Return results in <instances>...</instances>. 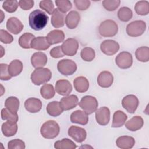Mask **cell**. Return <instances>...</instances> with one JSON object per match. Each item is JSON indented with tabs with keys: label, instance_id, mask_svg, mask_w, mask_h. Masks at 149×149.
I'll use <instances>...</instances> for the list:
<instances>
[{
	"label": "cell",
	"instance_id": "obj_1",
	"mask_svg": "<svg viewBox=\"0 0 149 149\" xmlns=\"http://www.w3.org/2000/svg\"><path fill=\"white\" fill-rule=\"evenodd\" d=\"M48 19V16L44 12L39 9L34 10L29 15V26L36 31L41 30L46 26Z\"/></svg>",
	"mask_w": 149,
	"mask_h": 149
},
{
	"label": "cell",
	"instance_id": "obj_2",
	"mask_svg": "<svg viewBox=\"0 0 149 149\" xmlns=\"http://www.w3.org/2000/svg\"><path fill=\"white\" fill-rule=\"evenodd\" d=\"M59 126L55 120H48L44 122L40 129L41 136L48 139L55 138L59 134Z\"/></svg>",
	"mask_w": 149,
	"mask_h": 149
},
{
	"label": "cell",
	"instance_id": "obj_3",
	"mask_svg": "<svg viewBox=\"0 0 149 149\" xmlns=\"http://www.w3.org/2000/svg\"><path fill=\"white\" fill-rule=\"evenodd\" d=\"M52 77L51 71L48 68H36L31 74V80L35 85L40 86L50 80Z\"/></svg>",
	"mask_w": 149,
	"mask_h": 149
},
{
	"label": "cell",
	"instance_id": "obj_4",
	"mask_svg": "<svg viewBox=\"0 0 149 149\" xmlns=\"http://www.w3.org/2000/svg\"><path fill=\"white\" fill-rule=\"evenodd\" d=\"M118 31L116 23L111 19H108L101 23L98 27L99 34L104 37H111L115 36Z\"/></svg>",
	"mask_w": 149,
	"mask_h": 149
},
{
	"label": "cell",
	"instance_id": "obj_5",
	"mask_svg": "<svg viewBox=\"0 0 149 149\" xmlns=\"http://www.w3.org/2000/svg\"><path fill=\"white\" fill-rule=\"evenodd\" d=\"M80 107L88 115L95 112L97 109L98 103L97 99L91 95H86L82 97L79 103Z\"/></svg>",
	"mask_w": 149,
	"mask_h": 149
},
{
	"label": "cell",
	"instance_id": "obj_6",
	"mask_svg": "<svg viewBox=\"0 0 149 149\" xmlns=\"http://www.w3.org/2000/svg\"><path fill=\"white\" fill-rule=\"evenodd\" d=\"M146 29V22L143 20H135L126 26V33L130 37H139L142 35Z\"/></svg>",
	"mask_w": 149,
	"mask_h": 149
},
{
	"label": "cell",
	"instance_id": "obj_7",
	"mask_svg": "<svg viewBox=\"0 0 149 149\" xmlns=\"http://www.w3.org/2000/svg\"><path fill=\"white\" fill-rule=\"evenodd\" d=\"M57 69L59 73L65 76L73 74L77 70L76 63L71 59H63L57 64Z\"/></svg>",
	"mask_w": 149,
	"mask_h": 149
},
{
	"label": "cell",
	"instance_id": "obj_8",
	"mask_svg": "<svg viewBox=\"0 0 149 149\" xmlns=\"http://www.w3.org/2000/svg\"><path fill=\"white\" fill-rule=\"evenodd\" d=\"M115 63L121 69H128L132 66L133 63L132 55L127 51L121 52L116 56Z\"/></svg>",
	"mask_w": 149,
	"mask_h": 149
},
{
	"label": "cell",
	"instance_id": "obj_9",
	"mask_svg": "<svg viewBox=\"0 0 149 149\" xmlns=\"http://www.w3.org/2000/svg\"><path fill=\"white\" fill-rule=\"evenodd\" d=\"M61 47L65 55L72 56L77 53L79 48V42L76 39L69 38L63 41Z\"/></svg>",
	"mask_w": 149,
	"mask_h": 149
},
{
	"label": "cell",
	"instance_id": "obj_10",
	"mask_svg": "<svg viewBox=\"0 0 149 149\" xmlns=\"http://www.w3.org/2000/svg\"><path fill=\"white\" fill-rule=\"evenodd\" d=\"M122 105L129 113H134L139 106V100L134 95H127L123 98Z\"/></svg>",
	"mask_w": 149,
	"mask_h": 149
},
{
	"label": "cell",
	"instance_id": "obj_11",
	"mask_svg": "<svg viewBox=\"0 0 149 149\" xmlns=\"http://www.w3.org/2000/svg\"><path fill=\"white\" fill-rule=\"evenodd\" d=\"M101 51L107 55H113L119 49V44L116 41L112 40H104L100 45Z\"/></svg>",
	"mask_w": 149,
	"mask_h": 149
},
{
	"label": "cell",
	"instance_id": "obj_12",
	"mask_svg": "<svg viewBox=\"0 0 149 149\" xmlns=\"http://www.w3.org/2000/svg\"><path fill=\"white\" fill-rule=\"evenodd\" d=\"M68 135L77 143H81L85 140L87 133L84 129L76 126H71L68 132Z\"/></svg>",
	"mask_w": 149,
	"mask_h": 149
},
{
	"label": "cell",
	"instance_id": "obj_13",
	"mask_svg": "<svg viewBox=\"0 0 149 149\" xmlns=\"http://www.w3.org/2000/svg\"><path fill=\"white\" fill-rule=\"evenodd\" d=\"M95 119L97 122L101 125H107L110 120V111L108 107H102L95 111Z\"/></svg>",
	"mask_w": 149,
	"mask_h": 149
},
{
	"label": "cell",
	"instance_id": "obj_14",
	"mask_svg": "<svg viewBox=\"0 0 149 149\" xmlns=\"http://www.w3.org/2000/svg\"><path fill=\"white\" fill-rule=\"evenodd\" d=\"M59 102L63 110L68 111L75 108L78 105L79 99L76 95H68L62 98Z\"/></svg>",
	"mask_w": 149,
	"mask_h": 149
},
{
	"label": "cell",
	"instance_id": "obj_15",
	"mask_svg": "<svg viewBox=\"0 0 149 149\" xmlns=\"http://www.w3.org/2000/svg\"><path fill=\"white\" fill-rule=\"evenodd\" d=\"M23 27V24L21 21L17 17H12L7 20L6 29L10 33L13 34L20 33L22 31Z\"/></svg>",
	"mask_w": 149,
	"mask_h": 149
},
{
	"label": "cell",
	"instance_id": "obj_16",
	"mask_svg": "<svg viewBox=\"0 0 149 149\" xmlns=\"http://www.w3.org/2000/svg\"><path fill=\"white\" fill-rule=\"evenodd\" d=\"M113 82V74L109 71H102L98 76V84L102 88L109 87L112 86Z\"/></svg>",
	"mask_w": 149,
	"mask_h": 149
},
{
	"label": "cell",
	"instance_id": "obj_17",
	"mask_svg": "<svg viewBox=\"0 0 149 149\" xmlns=\"http://www.w3.org/2000/svg\"><path fill=\"white\" fill-rule=\"evenodd\" d=\"M55 90L58 94L66 96L72 91V86L67 80H59L55 83Z\"/></svg>",
	"mask_w": 149,
	"mask_h": 149
},
{
	"label": "cell",
	"instance_id": "obj_18",
	"mask_svg": "<svg viewBox=\"0 0 149 149\" xmlns=\"http://www.w3.org/2000/svg\"><path fill=\"white\" fill-rule=\"evenodd\" d=\"M65 13L61 12L58 8L55 9L51 16V24L55 28L62 27L65 25Z\"/></svg>",
	"mask_w": 149,
	"mask_h": 149
},
{
	"label": "cell",
	"instance_id": "obj_19",
	"mask_svg": "<svg viewBox=\"0 0 149 149\" xmlns=\"http://www.w3.org/2000/svg\"><path fill=\"white\" fill-rule=\"evenodd\" d=\"M47 56L44 52H37L34 53L31 57V63L36 68L44 67L47 63Z\"/></svg>",
	"mask_w": 149,
	"mask_h": 149
},
{
	"label": "cell",
	"instance_id": "obj_20",
	"mask_svg": "<svg viewBox=\"0 0 149 149\" xmlns=\"http://www.w3.org/2000/svg\"><path fill=\"white\" fill-rule=\"evenodd\" d=\"M70 121L74 123L85 125L88 122V114L84 111L76 110L70 115Z\"/></svg>",
	"mask_w": 149,
	"mask_h": 149
},
{
	"label": "cell",
	"instance_id": "obj_21",
	"mask_svg": "<svg viewBox=\"0 0 149 149\" xmlns=\"http://www.w3.org/2000/svg\"><path fill=\"white\" fill-rule=\"evenodd\" d=\"M80 20V14L75 10H72L66 16L65 23L69 29H74L77 27Z\"/></svg>",
	"mask_w": 149,
	"mask_h": 149
},
{
	"label": "cell",
	"instance_id": "obj_22",
	"mask_svg": "<svg viewBox=\"0 0 149 149\" xmlns=\"http://www.w3.org/2000/svg\"><path fill=\"white\" fill-rule=\"evenodd\" d=\"M26 109L30 113L39 112L42 108V102L40 100L36 98H29L24 102Z\"/></svg>",
	"mask_w": 149,
	"mask_h": 149
},
{
	"label": "cell",
	"instance_id": "obj_23",
	"mask_svg": "<svg viewBox=\"0 0 149 149\" xmlns=\"http://www.w3.org/2000/svg\"><path fill=\"white\" fill-rule=\"evenodd\" d=\"M47 40L50 45H53L62 42L65 39V34L62 30H53L48 33Z\"/></svg>",
	"mask_w": 149,
	"mask_h": 149
},
{
	"label": "cell",
	"instance_id": "obj_24",
	"mask_svg": "<svg viewBox=\"0 0 149 149\" xmlns=\"http://www.w3.org/2000/svg\"><path fill=\"white\" fill-rule=\"evenodd\" d=\"M116 144L120 148L130 149L134 146L135 140L131 136H122L116 139Z\"/></svg>",
	"mask_w": 149,
	"mask_h": 149
},
{
	"label": "cell",
	"instance_id": "obj_25",
	"mask_svg": "<svg viewBox=\"0 0 149 149\" xmlns=\"http://www.w3.org/2000/svg\"><path fill=\"white\" fill-rule=\"evenodd\" d=\"M144 125L143 119L140 116H134L125 123V127L130 131H137Z\"/></svg>",
	"mask_w": 149,
	"mask_h": 149
},
{
	"label": "cell",
	"instance_id": "obj_26",
	"mask_svg": "<svg viewBox=\"0 0 149 149\" xmlns=\"http://www.w3.org/2000/svg\"><path fill=\"white\" fill-rule=\"evenodd\" d=\"M50 45L47 40V37L43 36L35 37L31 43V48L38 51L46 50Z\"/></svg>",
	"mask_w": 149,
	"mask_h": 149
},
{
	"label": "cell",
	"instance_id": "obj_27",
	"mask_svg": "<svg viewBox=\"0 0 149 149\" xmlns=\"http://www.w3.org/2000/svg\"><path fill=\"white\" fill-rule=\"evenodd\" d=\"M73 85L75 90L79 93L86 92L89 88L88 80L84 76L76 77L73 80Z\"/></svg>",
	"mask_w": 149,
	"mask_h": 149
},
{
	"label": "cell",
	"instance_id": "obj_28",
	"mask_svg": "<svg viewBox=\"0 0 149 149\" xmlns=\"http://www.w3.org/2000/svg\"><path fill=\"white\" fill-rule=\"evenodd\" d=\"M17 125L16 122L6 121L2 125V132L6 137H11L14 136L17 131Z\"/></svg>",
	"mask_w": 149,
	"mask_h": 149
},
{
	"label": "cell",
	"instance_id": "obj_29",
	"mask_svg": "<svg viewBox=\"0 0 149 149\" xmlns=\"http://www.w3.org/2000/svg\"><path fill=\"white\" fill-rule=\"evenodd\" d=\"M127 119V116L122 111L118 110L115 112L113 115V120L112 127H122L126 122Z\"/></svg>",
	"mask_w": 149,
	"mask_h": 149
},
{
	"label": "cell",
	"instance_id": "obj_30",
	"mask_svg": "<svg viewBox=\"0 0 149 149\" xmlns=\"http://www.w3.org/2000/svg\"><path fill=\"white\" fill-rule=\"evenodd\" d=\"M46 110L47 113L51 116L56 117L60 115L63 111L61 106L60 102L58 101H52L48 104Z\"/></svg>",
	"mask_w": 149,
	"mask_h": 149
},
{
	"label": "cell",
	"instance_id": "obj_31",
	"mask_svg": "<svg viewBox=\"0 0 149 149\" xmlns=\"http://www.w3.org/2000/svg\"><path fill=\"white\" fill-rule=\"evenodd\" d=\"M23 70V63L19 59L13 60L8 65V70L12 77L17 76Z\"/></svg>",
	"mask_w": 149,
	"mask_h": 149
},
{
	"label": "cell",
	"instance_id": "obj_32",
	"mask_svg": "<svg viewBox=\"0 0 149 149\" xmlns=\"http://www.w3.org/2000/svg\"><path fill=\"white\" fill-rule=\"evenodd\" d=\"M20 105V101L16 97H9L5 101V107L13 113H17Z\"/></svg>",
	"mask_w": 149,
	"mask_h": 149
},
{
	"label": "cell",
	"instance_id": "obj_33",
	"mask_svg": "<svg viewBox=\"0 0 149 149\" xmlns=\"http://www.w3.org/2000/svg\"><path fill=\"white\" fill-rule=\"evenodd\" d=\"M35 36L30 33H26L22 34L19 38V45L24 49H30L31 48V43Z\"/></svg>",
	"mask_w": 149,
	"mask_h": 149
},
{
	"label": "cell",
	"instance_id": "obj_34",
	"mask_svg": "<svg viewBox=\"0 0 149 149\" xmlns=\"http://www.w3.org/2000/svg\"><path fill=\"white\" fill-rule=\"evenodd\" d=\"M54 147L56 149H75L77 146L71 140L64 138L55 142Z\"/></svg>",
	"mask_w": 149,
	"mask_h": 149
},
{
	"label": "cell",
	"instance_id": "obj_35",
	"mask_svg": "<svg viewBox=\"0 0 149 149\" xmlns=\"http://www.w3.org/2000/svg\"><path fill=\"white\" fill-rule=\"evenodd\" d=\"M134 10L139 15H148L149 13V2L147 1H138L134 6Z\"/></svg>",
	"mask_w": 149,
	"mask_h": 149
},
{
	"label": "cell",
	"instance_id": "obj_36",
	"mask_svg": "<svg viewBox=\"0 0 149 149\" xmlns=\"http://www.w3.org/2000/svg\"><path fill=\"white\" fill-rule=\"evenodd\" d=\"M136 59L142 62H147L149 61V48L148 47H141L138 48L135 52Z\"/></svg>",
	"mask_w": 149,
	"mask_h": 149
},
{
	"label": "cell",
	"instance_id": "obj_37",
	"mask_svg": "<svg viewBox=\"0 0 149 149\" xmlns=\"http://www.w3.org/2000/svg\"><path fill=\"white\" fill-rule=\"evenodd\" d=\"M40 94L42 98L48 100L54 97L55 91L52 84H45L40 88Z\"/></svg>",
	"mask_w": 149,
	"mask_h": 149
},
{
	"label": "cell",
	"instance_id": "obj_38",
	"mask_svg": "<svg viewBox=\"0 0 149 149\" xmlns=\"http://www.w3.org/2000/svg\"><path fill=\"white\" fill-rule=\"evenodd\" d=\"M133 16L132 10L127 7H122L118 12V17L119 19L123 22L129 21Z\"/></svg>",
	"mask_w": 149,
	"mask_h": 149
},
{
	"label": "cell",
	"instance_id": "obj_39",
	"mask_svg": "<svg viewBox=\"0 0 149 149\" xmlns=\"http://www.w3.org/2000/svg\"><path fill=\"white\" fill-rule=\"evenodd\" d=\"M80 56L83 60L86 62H91L95 56V51L90 47H85L80 52Z\"/></svg>",
	"mask_w": 149,
	"mask_h": 149
},
{
	"label": "cell",
	"instance_id": "obj_40",
	"mask_svg": "<svg viewBox=\"0 0 149 149\" xmlns=\"http://www.w3.org/2000/svg\"><path fill=\"white\" fill-rule=\"evenodd\" d=\"M1 118L3 120L10 121L17 123L19 120L17 113H13L8 110L6 108H4L1 110Z\"/></svg>",
	"mask_w": 149,
	"mask_h": 149
},
{
	"label": "cell",
	"instance_id": "obj_41",
	"mask_svg": "<svg viewBox=\"0 0 149 149\" xmlns=\"http://www.w3.org/2000/svg\"><path fill=\"white\" fill-rule=\"evenodd\" d=\"M19 6V2L16 0L5 1L2 3V8L5 11L9 13L15 12Z\"/></svg>",
	"mask_w": 149,
	"mask_h": 149
},
{
	"label": "cell",
	"instance_id": "obj_42",
	"mask_svg": "<svg viewBox=\"0 0 149 149\" xmlns=\"http://www.w3.org/2000/svg\"><path fill=\"white\" fill-rule=\"evenodd\" d=\"M120 0H104L102 2V6L108 11H114L119 6Z\"/></svg>",
	"mask_w": 149,
	"mask_h": 149
},
{
	"label": "cell",
	"instance_id": "obj_43",
	"mask_svg": "<svg viewBox=\"0 0 149 149\" xmlns=\"http://www.w3.org/2000/svg\"><path fill=\"white\" fill-rule=\"evenodd\" d=\"M55 4L58 9L62 12L65 13L69 11L72 7V3L69 0L55 1Z\"/></svg>",
	"mask_w": 149,
	"mask_h": 149
},
{
	"label": "cell",
	"instance_id": "obj_44",
	"mask_svg": "<svg viewBox=\"0 0 149 149\" xmlns=\"http://www.w3.org/2000/svg\"><path fill=\"white\" fill-rule=\"evenodd\" d=\"M39 6L41 9L46 11L49 15H52L55 10L53 2L50 0H44L40 1Z\"/></svg>",
	"mask_w": 149,
	"mask_h": 149
},
{
	"label": "cell",
	"instance_id": "obj_45",
	"mask_svg": "<svg viewBox=\"0 0 149 149\" xmlns=\"http://www.w3.org/2000/svg\"><path fill=\"white\" fill-rule=\"evenodd\" d=\"M25 143L20 139H13L8 143V149H24Z\"/></svg>",
	"mask_w": 149,
	"mask_h": 149
},
{
	"label": "cell",
	"instance_id": "obj_46",
	"mask_svg": "<svg viewBox=\"0 0 149 149\" xmlns=\"http://www.w3.org/2000/svg\"><path fill=\"white\" fill-rule=\"evenodd\" d=\"M1 80H9L12 78V76L9 74L8 70V65L5 63H1Z\"/></svg>",
	"mask_w": 149,
	"mask_h": 149
},
{
	"label": "cell",
	"instance_id": "obj_47",
	"mask_svg": "<svg viewBox=\"0 0 149 149\" xmlns=\"http://www.w3.org/2000/svg\"><path fill=\"white\" fill-rule=\"evenodd\" d=\"M0 40L3 44H10L13 40V36L9 34L7 31L1 29L0 30Z\"/></svg>",
	"mask_w": 149,
	"mask_h": 149
},
{
	"label": "cell",
	"instance_id": "obj_48",
	"mask_svg": "<svg viewBox=\"0 0 149 149\" xmlns=\"http://www.w3.org/2000/svg\"><path fill=\"white\" fill-rule=\"evenodd\" d=\"M73 2L79 10H86L90 6V1L88 0H74Z\"/></svg>",
	"mask_w": 149,
	"mask_h": 149
},
{
	"label": "cell",
	"instance_id": "obj_49",
	"mask_svg": "<svg viewBox=\"0 0 149 149\" xmlns=\"http://www.w3.org/2000/svg\"><path fill=\"white\" fill-rule=\"evenodd\" d=\"M49 54L54 58H62L65 55L61 46H57L52 48L49 52Z\"/></svg>",
	"mask_w": 149,
	"mask_h": 149
},
{
	"label": "cell",
	"instance_id": "obj_50",
	"mask_svg": "<svg viewBox=\"0 0 149 149\" xmlns=\"http://www.w3.org/2000/svg\"><path fill=\"white\" fill-rule=\"evenodd\" d=\"M19 5L24 10H30L34 6V1L33 0H20L19 1Z\"/></svg>",
	"mask_w": 149,
	"mask_h": 149
},
{
	"label": "cell",
	"instance_id": "obj_51",
	"mask_svg": "<svg viewBox=\"0 0 149 149\" xmlns=\"http://www.w3.org/2000/svg\"><path fill=\"white\" fill-rule=\"evenodd\" d=\"M1 15H2V16H3V12L2 11V10H1ZM3 18L2 17V19H1V23L3 21Z\"/></svg>",
	"mask_w": 149,
	"mask_h": 149
}]
</instances>
